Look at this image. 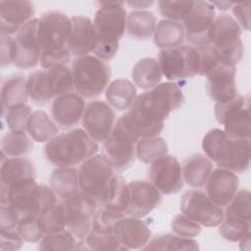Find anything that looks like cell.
I'll use <instances>...</instances> for the list:
<instances>
[{
  "label": "cell",
  "instance_id": "1",
  "mask_svg": "<svg viewBox=\"0 0 251 251\" xmlns=\"http://www.w3.org/2000/svg\"><path fill=\"white\" fill-rule=\"evenodd\" d=\"M184 102L181 89L174 82H163L136 96L124 114L128 125L139 138L158 136L164 121Z\"/></svg>",
  "mask_w": 251,
  "mask_h": 251
},
{
  "label": "cell",
  "instance_id": "2",
  "mask_svg": "<svg viewBox=\"0 0 251 251\" xmlns=\"http://www.w3.org/2000/svg\"><path fill=\"white\" fill-rule=\"evenodd\" d=\"M72 31V20L66 14L50 11L38 19L40 66L50 69L66 66L71 60L67 42Z\"/></svg>",
  "mask_w": 251,
  "mask_h": 251
},
{
  "label": "cell",
  "instance_id": "3",
  "mask_svg": "<svg viewBox=\"0 0 251 251\" xmlns=\"http://www.w3.org/2000/svg\"><path fill=\"white\" fill-rule=\"evenodd\" d=\"M123 1L99 2L93 26L96 46L93 55L102 61L112 60L119 49V41L126 31V12Z\"/></svg>",
  "mask_w": 251,
  "mask_h": 251
},
{
  "label": "cell",
  "instance_id": "4",
  "mask_svg": "<svg viewBox=\"0 0 251 251\" xmlns=\"http://www.w3.org/2000/svg\"><path fill=\"white\" fill-rule=\"evenodd\" d=\"M95 142L84 129L75 128L57 134L44 145V156L52 165L68 168L81 165L98 152Z\"/></svg>",
  "mask_w": 251,
  "mask_h": 251
},
{
  "label": "cell",
  "instance_id": "5",
  "mask_svg": "<svg viewBox=\"0 0 251 251\" xmlns=\"http://www.w3.org/2000/svg\"><path fill=\"white\" fill-rule=\"evenodd\" d=\"M206 156L219 168L244 173L250 165V139H235L220 128L211 129L202 140Z\"/></svg>",
  "mask_w": 251,
  "mask_h": 251
},
{
  "label": "cell",
  "instance_id": "6",
  "mask_svg": "<svg viewBox=\"0 0 251 251\" xmlns=\"http://www.w3.org/2000/svg\"><path fill=\"white\" fill-rule=\"evenodd\" d=\"M26 85L28 96L36 105H45L75 89L72 70L66 66L35 71L29 74Z\"/></svg>",
  "mask_w": 251,
  "mask_h": 251
},
{
  "label": "cell",
  "instance_id": "7",
  "mask_svg": "<svg viewBox=\"0 0 251 251\" xmlns=\"http://www.w3.org/2000/svg\"><path fill=\"white\" fill-rule=\"evenodd\" d=\"M240 35L241 27L231 16H216L210 31V44L214 46L222 66L235 67L241 61L244 47Z\"/></svg>",
  "mask_w": 251,
  "mask_h": 251
},
{
  "label": "cell",
  "instance_id": "8",
  "mask_svg": "<svg viewBox=\"0 0 251 251\" xmlns=\"http://www.w3.org/2000/svg\"><path fill=\"white\" fill-rule=\"evenodd\" d=\"M115 170L104 155L85 160L78 170L79 191L97 208L104 205Z\"/></svg>",
  "mask_w": 251,
  "mask_h": 251
},
{
  "label": "cell",
  "instance_id": "9",
  "mask_svg": "<svg viewBox=\"0 0 251 251\" xmlns=\"http://www.w3.org/2000/svg\"><path fill=\"white\" fill-rule=\"evenodd\" d=\"M74 87L77 94L86 99L99 96L111 78L110 66L92 55L77 57L73 63Z\"/></svg>",
  "mask_w": 251,
  "mask_h": 251
},
{
  "label": "cell",
  "instance_id": "10",
  "mask_svg": "<svg viewBox=\"0 0 251 251\" xmlns=\"http://www.w3.org/2000/svg\"><path fill=\"white\" fill-rule=\"evenodd\" d=\"M139 139L125 115L121 116L102 147L103 155L115 171L123 172L133 164L136 157V144Z\"/></svg>",
  "mask_w": 251,
  "mask_h": 251
},
{
  "label": "cell",
  "instance_id": "11",
  "mask_svg": "<svg viewBox=\"0 0 251 251\" xmlns=\"http://www.w3.org/2000/svg\"><path fill=\"white\" fill-rule=\"evenodd\" d=\"M162 75L169 80L193 77L199 75L200 54L195 46L179 45L162 49L158 60Z\"/></svg>",
  "mask_w": 251,
  "mask_h": 251
},
{
  "label": "cell",
  "instance_id": "12",
  "mask_svg": "<svg viewBox=\"0 0 251 251\" xmlns=\"http://www.w3.org/2000/svg\"><path fill=\"white\" fill-rule=\"evenodd\" d=\"M215 116L218 123L224 125V132L227 137L250 139V110L247 98L237 94L227 102L216 103Z\"/></svg>",
  "mask_w": 251,
  "mask_h": 251
},
{
  "label": "cell",
  "instance_id": "13",
  "mask_svg": "<svg viewBox=\"0 0 251 251\" xmlns=\"http://www.w3.org/2000/svg\"><path fill=\"white\" fill-rule=\"evenodd\" d=\"M183 215L206 227L219 226L224 219V211L208 195L197 189L186 191L180 200Z\"/></svg>",
  "mask_w": 251,
  "mask_h": 251
},
{
  "label": "cell",
  "instance_id": "14",
  "mask_svg": "<svg viewBox=\"0 0 251 251\" xmlns=\"http://www.w3.org/2000/svg\"><path fill=\"white\" fill-rule=\"evenodd\" d=\"M38 19L26 23L14 37L12 64L19 69L29 70L40 63Z\"/></svg>",
  "mask_w": 251,
  "mask_h": 251
},
{
  "label": "cell",
  "instance_id": "15",
  "mask_svg": "<svg viewBox=\"0 0 251 251\" xmlns=\"http://www.w3.org/2000/svg\"><path fill=\"white\" fill-rule=\"evenodd\" d=\"M61 201L66 212V227L77 240H85L97 207L80 191Z\"/></svg>",
  "mask_w": 251,
  "mask_h": 251
},
{
  "label": "cell",
  "instance_id": "16",
  "mask_svg": "<svg viewBox=\"0 0 251 251\" xmlns=\"http://www.w3.org/2000/svg\"><path fill=\"white\" fill-rule=\"evenodd\" d=\"M216 18L215 7L207 1H195L183 21L187 41L195 46L210 44V31Z\"/></svg>",
  "mask_w": 251,
  "mask_h": 251
},
{
  "label": "cell",
  "instance_id": "17",
  "mask_svg": "<svg viewBox=\"0 0 251 251\" xmlns=\"http://www.w3.org/2000/svg\"><path fill=\"white\" fill-rule=\"evenodd\" d=\"M148 176L150 182L162 194H175L183 187L182 168L174 156L166 155L151 163Z\"/></svg>",
  "mask_w": 251,
  "mask_h": 251
},
{
  "label": "cell",
  "instance_id": "18",
  "mask_svg": "<svg viewBox=\"0 0 251 251\" xmlns=\"http://www.w3.org/2000/svg\"><path fill=\"white\" fill-rule=\"evenodd\" d=\"M116 121L114 109L101 100L86 104L82 117V126L86 133L95 142H104L111 134Z\"/></svg>",
  "mask_w": 251,
  "mask_h": 251
},
{
  "label": "cell",
  "instance_id": "19",
  "mask_svg": "<svg viewBox=\"0 0 251 251\" xmlns=\"http://www.w3.org/2000/svg\"><path fill=\"white\" fill-rule=\"evenodd\" d=\"M128 208L126 216L143 218L162 202V193L149 181L132 180L127 183Z\"/></svg>",
  "mask_w": 251,
  "mask_h": 251
},
{
  "label": "cell",
  "instance_id": "20",
  "mask_svg": "<svg viewBox=\"0 0 251 251\" xmlns=\"http://www.w3.org/2000/svg\"><path fill=\"white\" fill-rule=\"evenodd\" d=\"M85 106L83 97L76 92H70L52 101L50 113L60 128L71 129L82 121Z\"/></svg>",
  "mask_w": 251,
  "mask_h": 251
},
{
  "label": "cell",
  "instance_id": "21",
  "mask_svg": "<svg viewBox=\"0 0 251 251\" xmlns=\"http://www.w3.org/2000/svg\"><path fill=\"white\" fill-rule=\"evenodd\" d=\"M239 178L235 173L218 168L212 171L206 181V194L221 208L226 207L237 192Z\"/></svg>",
  "mask_w": 251,
  "mask_h": 251
},
{
  "label": "cell",
  "instance_id": "22",
  "mask_svg": "<svg viewBox=\"0 0 251 251\" xmlns=\"http://www.w3.org/2000/svg\"><path fill=\"white\" fill-rule=\"evenodd\" d=\"M72 20V31L67 47L72 56L82 57L92 53L96 46V35L93 23L88 17L74 16Z\"/></svg>",
  "mask_w": 251,
  "mask_h": 251
},
{
  "label": "cell",
  "instance_id": "23",
  "mask_svg": "<svg viewBox=\"0 0 251 251\" xmlns=\"http://www.w3.org/2000/svg\"><path fill=\"white\" fill-rule=\"evenodd\" d=\"M34 6L30 1H1L0 30L1 33H17L26 23L34 19Z\"/></svg>",
  "mask_w": 251,
  "mask_h": 251
},
{
  "label": "cell",
  "instance_id": "24",
  "mask_svg": "<svg viewBox=\"0 0 251 251\" xmlns=\"http://www.w3.org/2000/svg\"><path fill=\"white\" fill-rule=\"evenodd\" d=\"M235 75V67H217L207 75L206 91L208 96L217 103H224L233 99L238 94Z\"/></svg>",
  "mask_w": 251,
  "mask_h": 251
},
{
  "label": "cell",
  "instance_id": "25",
  "mask_svg": "<svg viewBox=\"0 0 251 251\" xmlns=\"http://www.w3.org/2000/svg\"><path fill=\"white\" fill-rule=\"evenodd\" d=\"M115 232L120 242L127 249H142L151 237L148 226L135 217H124L115 226Z\"/></svg>",
  "mask_w": 251,
  "mask_h": 251
},
{
  "label": "cell",
  "instance_id": "26",
  "mask_svg": "<svg viewBox=\"0 0 251 251\" xmlns=\"http://www.w3.org/2000/svg\"><path fill=\"white\" fill-rule=\"evenodd\" d=\"M33 163L24 157H9L2 160L0 179L1 189H8L20 182L35 179Z\"/></svg>",
  "mask_w": 251,
  "mask_h": 251
},
{
  "label": "cell",
  "instance_id": "27",
  "mask_svg": "<svg viewBox=\"0 0 251 251\" xmlns=\"http://www.w3.org/2000/svg\"><path fill=\"white\" fill-rule=\"evenodd\" d=\"M213 162L201 153L187 157L182 164V176L185 183L192 188H201L213 171Z\"/></svg>",
  "mask_w": 251,
  "mask_h": 251
},
{
  "label": "cell",
  "instance_id": "28",
  "mask_svg": "<svg viewBox=\"0 0 251 251\" xmlns=\"http://www.w3.org/2000/svg\"><path fill=\"white\" fill-rule=\"evenodd\" d=\"M105 95L108 104L113 109L123 112L130 108L137 96V92L133 82L126 78H118L107 86Z\"/></svg>",
  "mask_w": 251,
  "mask_h": 251
},
{
  "label": "cell",
  "instance_id": "29",
  "mask_svg": "<svg viewBox=\"0 0 251 251\" xmlns=\"http://www.w3.org/2000/svg\"><path fill=\"white\" fill-rule=\"evenodd\" d=\"M26 79L22 75H12L7 76L1 86V102L3 113L5 110L20 105L26 104L28 99Z\"/></svg>",
  "mask_w": 251,
  "mask_h": 251
},
{
  "label": "cell",
  "instance_id": "30",
  "mask_svg": "<svg viewBox=\"0 0 251 251\" xmlns=\"http://www.w3.org/2000/svg\"><path fill=\"white\" fill-rule=\"evenodd\" d=\"M156 25V17L152 12L137 10L126 16V30L132 39L147 40L154 34Z\"/></svg>",
  "mask_w": 251,
  "mask_h": 251
},
{
  "label": "cell",
  "instance_id": "31",
  "mask_svg": "<svg viewBox=\"0 0 251 251\" xmlns=\"http://www.w3.org/2000/svg\"><path fill=\"white\" fill-rule=\"evenodd\" d=\"M162 76L159 63L153 58L139 60L131 71V78L134 85L144 90H150L160 84Z\"/></svg>",
  "mask_w": 251,
  "mask_h": 251
},
{
  "label": "cell",
  "instance_id": "32",
  "mask_svg": "<svg viewBox=\"0 0 251 251\" xmlns=\"http://www.w3.org/2000/svg\"><path fill=\"white\" fill-rule=\"evenodd\" d=\"M50 187L60 200L79 191L78 171L74 167L55 169L50 176Z\"/></svg>",
  "mask_w": 251,
  "mask_h": 251
},
{
  "label": "cell",
  "instance_id": "33",
  "mask_svg": "<svg viewBox=\"0 0 251 251\" xmlns=\"http://www.w3.org/2000/svg\"><path fill=\"white\" fill-rule=\"evenodd\" d=\"M185 38L183 25L175 21L162 20L155 27L154 44L161 49L177 47Z\"/></svg>",
  "mask_w": 251,
  "mask_h": 251
},
{
  "label": "cell",
  "instance_id": "34",
  "mask_svg": "<svg viewBox=\"0 0 251 251\" xmlns=\"http://www.w3.org/2000/svg\"><path fill=\"white\" fill-rule=\"evenodd\" d=\"M26 131L36 142H47L57 135L59 126L44 111L32 112L26 126Z\"/></svg>",
  "mask_w": 251,
  "mask_h": 251
},
{
  "label": "cell",
  "instance_id": "35",
  "mask_svg": "<svg viewBox=\"0 0 251 251\" xmlns=\"http://www.w3.org/2000/svg\"><path fill=\"white\" fill-rule=\"evenodd\" d=\"M33 147L29 134L21 130H10L1 141L2 160L5 157H24L27 155Z\"/></svg>",
  "mask_w": 251,
  "mask_h": 251
},
{
  "label": "cell",
  "instance_id": "36",
  "mask_svg": "<svg viewBox=\"0 0 251 251\" xmlns=\"http://www.w3.org/2000/svg\"><path fill=\"white\" fill-rule=\"evenodd\" d=\"M103 206L126 216L128 208V187L121 175L115 174Z\"/></svg>",
  "mask_w": 251,
  "mask_h": 251
},
{
  "label": "cell",
  "instance_id": "37",
  "mask_svg": "<svg viewBox=\"0 0 251 251\" xmlns=\"http://www.w3.org/2000/svg\"><path fill=\"white\" fill-rule=\"evenodd\" d=\"M84 240H77L68 228H65L57 232L46 233L40 240L39 249L43 251L87 249L85 246H82Z\"/></svg>",
  "mask_w": 251,
  "mask_h": 251
},
{
  "label": "cell",
  "instance_id": "38",
  "mask_svg": "<svg viewBox=\"0 0 251 251\" xmlns=\"http://www.w3.org/2000/svg\"><path fill=\"white\" fill-rule=\"evenodd\" d=\"M250 205V191L248 189H241L237 191L232 200L226 207L224 220L238 223H251Z\"/></svg>",
  "mask_w": 251,
  "mask_h": 251
},
{
  "label": "cell",
  "instance_id": "39",
  "mask_svg": "<svg viewBox=\"0 0 251 251\" xmlns=\"http://www.w3.org/2000/svg\"><path fill=\"white\" fill-rule=\"evenodd\" d=\"M142 249L144 250H199L196 240L173 234H161L153 238Z\"/></svg>",
  "mask_w": 251,
  "mask_h": 251
},
{
  "label": "cell",
  "instance_id": "40",
  "mask_svg": "<svg viewBox=\"0 0 251 251\" xmlns=\"http://www.w3.org/2000/svg\"><path fill=\"white\" fill-rule=\"evenodd\" d=\"M167 154L168 144L160 136L143 137L136 144V157L146 164H151Z\"/></svg>",
  "mask_w": 251,
  "mask_h": 251
},
{
  "label": "cell",
  "instance_id": "41",
  "mask_svg": "<svg viewBox=\"0 0 251 251\" xmlns=\"http://www.w3.org/2000/svg\"><path fill=\"white\" fill-rule=\"evenodd\" d=\"M38 220L45 234L65 229L66 212L63 202L59 200L55 205L44 211L38 217Z\"/></svg>",
  "mask_w": 251,
  "mask_h": 251
},
{
  "label": "cell",
  "instance_id": "42",
  "mask_svg": "<svg viewBox=\"0 0 251 251\" xmlns=\"http://www.w3.org/2000/svg\"><path fill=\"white\" fill-rule=\"evenodd\" d=\"M85 245L87 249L94 251H103V250H118L124 251L127 250L119 240L115 232H95L90 229L88 235L86 236Z\"/></svg>",
  "mask_w": 251,
  "mask_h": 251
},
{
  "label": "cell",
  "instance_id": "43",
  "mask_svg": "<svg viewBox=\"0 0 251 251\" xmlns=\"http://www.w3.org/2000/svg\"><path fill=\"white\" fill-rule=\"evenodd\" d=\"M124 217L126 216L123 214L110 210L105 206H101L96 210L93 216L91 230L102 233L115 232L116 224Z\"/></svg>",
  "mask_w": 251,
  "mask_h": 251
},
{
  "label": "cell",
  "instance_id": "44",
  "mask_svg": "<svg viewBox=\"0 0 251 251\" xmlns=\"http://www.w3.org/2000/svg\"><path fill=\"white\" fill-rule=\"evenodd\" d=\"M193 1H158V10L167 20L184 21L193 7Z\"/></svg>",
  "mask_w": 251,
  "mask_h": 251
},
{
  "label": "cell",
  "instance_id": "45",
  "mask_svg": "<svg viewBox=\"0 0 251 251\" xmlns=\"http://www.w3.org/2000/svg\"><path fill=\"white\" fill-rule=\"evenodd\" d=\"M31 114V108L26 104H20L8 109L5 121L9 129L26 131L27 122Z\"/></svg>",
  "mask_w": 251,
  "mask_h": 251
},
{
  "label": "cell",
  "instance_id": "46",
  "mask_svg": "<svg viewBox=\"0 0 251 251\" xmlns=\"http://www.w3.org/2000/svg\"><path fill=\"white\" fill-rule=\"evenodd\" d=\"M219 226V232L225 239L236 242L242 239L248 232H250L251 223H238L223 219Z\"/></svg>",
  "mask_w": 251,
  "mask_h": 251
},
{
  "label": "cell",
  "instance_id": "47",
  "mask_svg": "<svg viewBox=\"0 0 251 251\" xmlns=\"http://www.w3.org/2000/svg\"><path fill=\"white\" fill-rule=\"evenodd\" d=\"M172 230L178 236L193 238L200 234L202 227L201 225L182 214L174 218L172 222Z\"/></svg>",
  "mask_w": 251,
  "mask_h": 251
},
{
  "label": "cell",
  "instance_id": "48",
  "mask_svg": "<svg viewBox=\"0 0 251 251\" xmlns=\"http://www.w3.org/2000/svg\"><path fill=\"white\" fill-rule=\"evenodd\" d=\"M200 54L199 75L207 76L217 67L222 66L219 62L216 50L212 44L196 46Z\"/></svg>",
  "mask_w": 251,
  "mask_h": 251
},
{
  "label": "cell",
  "instance_id": "49",
  "mask_svg": "<svg viewBox=\"0 0 251 251\" xmlns=\"http://www.w3.org/2000/svg\"><path fill=\"white\" fill-rule=\"evenodd\" d=\"M17 229L25 241L31 243L41 240L42 237L45 235V232L40 226L38 218L28 219L20 222Z\"/></svg>",
  "mask_w": 251,
  "mask_h": 251
},
{
  "label": "cell",
  "instance_id": "50",
  "mask_svg": "<svg viewBox=\"0 0 251 251\" xmlns=\"http://www.w3.org/2000/svg\"><path fill=\"white\" fill-rule=\"evenodd\" d=\"M24 243V238L18 229H1L0 248L1 250H19Z\"/></svg>",
  "mask_w": 251,
  "mask_h": 251
},
{
  "label": "cell",
  "instance_id": "51",
  "mask_svg": "<svg viewBox=\"0 0 251 251\" xmlns=\"http://www.w3.org/2000/svg\"><path fill=\"white\" fill-rule=\"evenodd\" d=\"M250 7L251 2L236 3L232 5V13L235 17V21L240 27L245 30L250 29Z\"/></svg>",
  "mask_w": 251,
  "mask_h": 251
},
{
  "label": "cell",
  "instance_id": "52",
  "mask_svg": "<svg viewBox=\"0 0 251 251\" xmlns=\"http://www.w3.org/2000/svg\"><path fill=\"white\" fill-rule=\"evenodd\" d=\"M14 37L10 34L1 33V65L9 66L13 60Z\"/></svg>",
  "mask_w": 251,
  "mask_h": 251
},
{
  "label": "cell",
  "instance_id": "53",
  "mask_svg": "<svg viewBox=\"0 0 251 251\" xmlns=\"http://www.w3.org/2000/svg\"><path fill=\"white\" fill-rule=\"evenodd\" d=\"M18 223L10 212L9 208L5 205H1L0 208V227L1 229H16Z\"/></svg>",
  "mask_w": 251,
  "mask_h": 251
},
{
  "label": "cell",
  "instance_id": "54",
  "mask_svg": "<svg viewBox=\"0 0 251 251\" xmlns=\"http://www.w3.org/2000/svg\"><path fill=\"white\" fill-rule=\"evenodd\" d=\"M126 3L134 9H145L151 6L154 2L153 1H127Z\"/></svg>",
  "mask_w": 251,
  "mask_h": 251
},
{
  "label": "cell",
  "instance_id": "55",
  "mask_svg": "<svg viewBox=\"0 0 251 251\" xmlns=\"http://www.w3.org/2000/svg\"><path fill=\"white\" fill-rule=\"evenodd\" d=\"M211 4L214 6H217L220 10H227L229 7L233 5L232 2H211Z\"/></svg>",
  "mask_w": 251,
  "mask_h": 251
}]
</instances>
